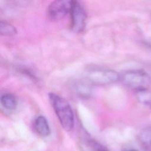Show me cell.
Returning <instances> with one entry per match:
<instances>
[{"label":"cell","mask_w":151,"mask_h":151,"mask_svg":"<svg viewBox=\"0 0 151 151\" xmlns=\"http://www.w3.org/2000/svg\"><path fill=\"white\" fill-rule=\"evenodd\" d=\"M48 98L63 128L66 131L71 130L74 124V117L69 103L54 93H50Z\"/></svg>","instance_id":"1"},{"label":"cell","mask_w":151,"mask_h":151,"mask_svg":"<svg viewBox=\"0 0 151 151\" xmlns=\"http://www.w3.org/2000/svg\"><path fill=\"white\" fill-rule=\"evenodd\" d=\"M124 83L137 92L148 90L151 84V78L143 70H133L126 72L123 76Z\"/></svg>","instance_id":"2"},{"label":"cell","mask_w":151,"mask_h":151,"mask_svg":"<svg viewBox=\"0 0 151 151\" xmlns=\"http://www.w3.org/2000/svg\"><path fill=\"white\" fill-rule=\"evenodd\" d=\"M85 77L90 84L107 85L117 81L120 76L116 71L112 70L92 68L86 71Z\"/></svg>","instance_id":"3"},{"label":"cell","mask_w":151,"mask_h":151,"mask_svg":"<svg viewBox=\"0 0 151 151\" xmlns=\"http://www.w3.org/2000/svg\"><path fill=\"white\" fill-rule=\"evenodd\" d=\"M70 14V28L74 32H82L86 25L87 13L83 6L73 1Z\"/></svg>","instance_id":"4"},{"label":"cell","mask_w":151,"mask_h":151,"mask_svg":"<svg viewBox=\"0 0 151 151\" xmlns=\"http://www.w3.org/2000/svg\"><path fill=\"white\" fill-rule=\"evenodd\" d=\"M73 1L60 0L52 2L49 5L47 13L52 19H60L70 14Z\"/></svg>","instance_id":"5"},{"label":"cell","mask_w":151,"mask_h":151,"mask_svg":"<svg viewBox=\"0 0 151 151\" xmlns=\"http://www.w3.org/2000/svg\"><path fill=\"white\" fill-rule=\"evenodd\" d=\"M34 126L35 130L40 136L42 137H47L50 134V127L48 121L44 116H38L34 121Z\"/></svg>","instance_id":"6"},{"label":"cell","mask_w":151,"mask_h":151,"mask_svg":"<svg viewBox=\"0 0 151 151\" xmlns=\"http://www.w3.org/2000/svg\"><path fill=\"white\" fill-rule=\"evenodd\" d=\"M81 147L83 151H109L106 147L91 139L83 140L81 143Z\"/></svg>","instance_id":"7"},{"label":"cell","mask_w":151,"mask_h":151,"mask_svg":"<svg viewBox=\"0 0 151 151\" xmlns=\"http://www.w3.org/2000/svg\"><path fill=\"white\" fill-rule=\"evenodd\" d=\"M1 103L3 107L8 110L15 109L17 106V101L15 96L9 93H6L1 95Z\"/></svg>","instance_id":"8"},{"label":"cell","mask_w":151,"mask_h":151,"mask_svg":"<svg viewBox=\"0 0 151 151\" xmlns=\"http://www.w3.org/2000/svg\"><path fill=\"white\" fill-rule=\"evenodd\" d=\"M139 140L146 151H151V127L143 129L139 134Z\"/></svg>","instance_id":"9"},{"label":"cell","mask_w":151,"mask_h":151,"mask_svg":"<svg viewBox=\"0 0 151 151\" xmlns=\"http://www.w3.org/2000/svg\"><path fill=\"white\" fill-rule=\"evenodd\" d=\"M17 32L16 28L9 22L1 21L0 22V33L2 35L13 36Z\"/></svg>","instance_id":"10"},{"label":"cell","mask_w":151,"mask_h":151,"mask_svg":"<svg viewBox=\"0 0 151 151\" xmlns=\"http://www.w3.org/2000/svg\"><path fill=\"white\" fill-rule=\"evenodd\" d=\"M137 99L139 102L151 107V91L148 90L139 91L136 93Z\"/></svg>","instance_id":"11"},{"label":"cell","mask_w":151,"mask_h":151,"mask_svg":"<svg viewBox=\"0 0 151 151\" xmlns=\"http://www.w3.org/2000/svg\"><path fill=\"white\" fill-rule=\"evenodd\" d=\"M87 81L79 82L76 84V91L80 96L84 97L88 96L91 93V87Z\"/></svg>","instance_id":"12"},{"label":"cell","mask_w":151,"mask_h":151,"mask_svg":"<svg viewBox=\"0 0 151 151\" xmlns=\"http://www.w3.org/2000/svg\"><path fill=\"white\" fill-rule=\"evenodd\" d=\"M123 151H138V150L135 149L130 148V149H123Z\"/></svg>","instance_id":"13"}]
</instances>
